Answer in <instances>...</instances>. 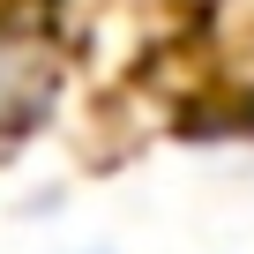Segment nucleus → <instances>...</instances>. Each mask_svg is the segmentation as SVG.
I'll list each match as a JSON object with an SVG mask.
<instances>
[{
    "mask_svg": "<svg viewBox=\"0 0 254 254\" xmlns=\"http://www.w3.org/2000/svg\"><path fill=\"white\" fill-rule=\"evenodd\" d=\"M82 254H112V247H82Z\"/></svg>",
    "mask_w": 254,
    "mask_h": 254,
    "instance_id": "3",
    "label": "nucleus"
},
{
    "mask_svg": "<svg viewBox=\"0 0 254 254\" xmlns=\"http://www.w3.org/2000/svg\"><path fill=\"white\" fill-rule=\"evenodd\" d=\"M60 38L30 15V8H8L0 0V150L38 135L45 112L60 105Z\"/></svg>",
    "mask_w": 254,
    "mask_h": 254,
    "instance_id": "1",
    "label": "nucleus"
},
{
    "mask_svg": "<svg viewBox=\"0 0 254 254\" xmlns=\"http://www.w3.org/2000/svg\"><path fill=\"white\" fill-rule=\"evenodd\" d=\"M232 127H239V135L254 142V60L232 75Z\"/></svg>",
    "mask_w": 254,
    "mask_h": 254,
    "instance_id": "2",
    "label": "nucleus"
}]
</instances>
